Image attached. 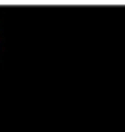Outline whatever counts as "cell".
I'll list each match as a JSON object with an SVG mask.
<instances>
[{
    "label": "cell",
    "instance_id": "obj_1",
    "mask_svg": "<svg viewBox=\"0 0 125 132\" xmlns=\"http://www.w3.org/2000/svg\"><path fill=\"white\" fill-rule=\"evenodd\" d=\"M3 51H5V34H3V22H0V60H3Z\"/></svg>",
    "mask_w": 125,
    "mask_h": 132
}]
</instances>
